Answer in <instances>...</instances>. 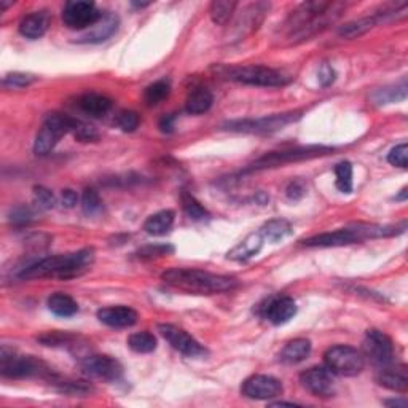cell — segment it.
Listing matches in <instances>:
<instances>
[{"label":"cell","instance_id":"cell-1","mask_svg":"<svg viewBox=\"0 0 408 408\" xmlns=\"http://www.w3.org/2000/svg\"><path fill=\"white\" fill-rule=\"evenodd\" d=\"M93 262H95V250L93 249H82L71 254L51 255V257H45L34 263H29L27 267L21 269L18 278L71 279L80 276L86 269H90Z\"/></svg>","mask_w":408,"mask_h":408},{"label":"cell","instance_id":"cell-2","mask_svg":"<svg viewBox=\"0 0 408 408\" xmlns=\"http://www.w3.org/2000/svg\"><path fill=\"white\" fill-rule=\"evenodd\" d=\"M343 8L341 3L332 2H304L295 8L289 16L286 26L289 37L293 42L304 40L321 32L328 24L335 21Z\"/></svg>","mask_w":408,"mask_h":408},{"label":"cell","instance_id":"cell-3","mask_svg":"<svg viewBox=\"0 0 408 408\" xmlns=\"http://www.w3.org/2000/svg\"><path fill=\"white\" fill-rule=\"evenodd\" d=\"M163 281L177 291L196 293V295H214L233 291L238 286L235 278L222 276L196 268H171L163 273Z\"/></svg>","mask_w":408,"mask_h":408},{"label":"cell","instance_id":"cell-4","mask_svg":"<svg viewBox=\"0 0 408 408\" xmlns=\"http://www.w3.org/2000/svg\"><path fill=\"white\" fill-rule=\"evenodd\" d=\"M407 224L400 227H381V225H354V227L340 228L332 233H322L303 239L302 244L307 248H340L361 243L368 238H381V236H394L405 232Z\"/></svg>","mask_w":408,"mask_h":408},{"label":"cell","instance_id":"cell-5","mask_svg":"<svg viewBox=\"0 0 408 408\" xmlns=\"http://www.w3.org/2000/svg\"><path fill=\"white\" fill-rule=\"evenodd\" d=\"M80 125L82 121H78L77 118L58 114V112H53V114L47 115L45 121H43L40 131H38L36 137L34 152H36L37 155L50 154L62 136L69 134V132L75 134V131Z\"/></svg>","mask_w":408,"mask_h":408},{"label":"cell","instance_id":"cell-6","mask_svg":"<svg viewBox=\"0 0 408 408\" xmlns=\"http://www.w3.org/2000/svg\"><path fill=\"white\" fill-rule=\"evenodd\" d=\"M219 72L228 80L252 86L276 88L287 85L291 82V78L284 75V73L265 66H232L220 69Z\"/></svg>","mask_w":408,"mask_h":408},{"label":"cell","instance_id":"cell-7","mask_svg":"<svg viewBox=\"0 0 408 408\" xmlns=\"http://www.w3.org/2000/svg\"><path fill=\"white\" fill-rule=\"evenodd\" d=\"M0 373L5 378L53 376L50 368L42 361H37L32 356H21L7 346H3L0 352Z\"/></svg>","mask_w":408,"mask_h":408},{"label":"cell","instance_id":"cell-8","mask_svg":"<svg viewBox=\"0 0 408 408\" xmlns=\"http://www.w3.org/2000/svg\"><path fill=\"white\" fill-rule=\"evenodd\" d=\"M324 361L328 370L338 376H356L365 367L362 352L346 345L332 346L324 354Z\"/></svg>","mask_w":408,"mask_h":408},{"label":"cell","instance_id":"cell-9","mask_svg":"<svg viewBox=\"0 0 408 408\" xmlns=\"http://www.w3.org/2000/svg\"><path fill=\"white\" fill-rule=\"evenodd\" d=\"M333 149L331 147H319V145H309V147H298V149L291 150H281V152H269V154L263 155L262 158H259L254 165H250L248 171H262L268 168H278L286 163H292V161H302V160H311L317 158V156L328 155Z\"/></svg>","mask_w":408,"mask_h":408},{"label":"cell","instance_id":"cell-10","mask_svg":"<svg viewBox=\"0 0 408 408\" xmlns=\"http://www.w3.org/2000/svg\"><path fill=\"white\" fill-rule=\"evenodd\" d=\"M300 118V112H289V114H276L269 117L255 118V120H236L230 121L225 128L230 131L238 132H273L283 130L289 123L297 121Z\"/></svg>","mask_w":408,"mask_h":408},{"label":"cell","instance_id":"cell-11","mask_svg":"<svg viewBox=\"0 0 408 408\" xmlns=\"http://www.w3.org/2000/svg\"><path fill=\"white\" fill-rule=\"evenodd\" d=\"M104 16L93 2H67L62 10V21L69 29L82 31L93 27Z\"/></svg>","mask_w":408,"mask_h":408},{"label":"cell","instance_id":"cell-12","mask_svg":"<svg viewBox=\"0 0 408 408\" xmlns=\"http://www.w3.org/2000/svg\"><path fill=\"white\" fill-rule=\"evenodd\" d=\"M158 332L176 351L182 352L187 357H203L208 354L206 348L201 346L184 328L173 326V324H160Z\"/></svg>","mask_w":408,"mask_h":408},{"label":"cell","instance_id":"cell-13","mask_svg":"<svg viewBox=\"0 0 408 408\" xmlns=\"http://www.w3.org/2000/svg\"><path fill=\"white\" fill-rule=\"evenodd\" d=\"M283 383L269 375H254L241 386V394L254 400H272L283 396Z\"/></svg>","mask_w":408,"mask_h":408},{"label":"cell","instance_id":"cell-14","mask_svg":"<svg viewBox=\"0 0 408 408\" xmlns=\"http://www.w3.org/2000/svg\"><path fill=\"white\" fill-rule=\"evenodd\" d=\"M363 352L367 357L372 359L376 365H389L394 361V345L392 340L386 335L385 332L376 331H367L365 341H363Z\"/></svg>","mask_w":408,"mask_h":408},{"label":"cell","instance_id":"cell-15","mask_svg":"<svg viewBox=\"0 0 408 408\" xmlns=\"http://www.w3.org/2000/svg\"><path fill=\"white\" fill-rule=\"evenodd\" d=\"M304 389L317 397H332L335 394L333 373L327 367H311L300 375Z\"/></svg>","mask_w":408,"mask_h":408},{"label":"cell","instance_id":"cell-16","mask_svg":"<svg viewBox=\"0 0 408 408\" xmlns=\"http://www.w3.org/2000/svg\"><path fill=\"white\" fill-rule=\"evenodd\" d=\"M82 370L104 381H117L123 375L121 363L110 356H88L82 361Z\"/></svg>","mask_w":408,"mask_h":408},{"label":"cell","instance_id":"cell-17","mask_svg":"<svg viewBox=\"0 0 408 408\" xmlns=\"http://www.w3.org/2000/svg\"><path fill=\"white\" fill-rule=\"evenodd\" d=\"M295 314H297V304H295L293 298L286 297V295L272 298L267 307H263L265 319H268L274 326H283V324L289 322Z\"/></svg>","mask_w":408,"mask_h":408},{"label":"cell","instance_id":"cell-18","mask_svg":"<svg viewBox=\"0 0 408 408\" xmlns=\"http://www.w3.org/2000/svg\"><path fill=\"white\" fill-rule=\"evenodd\" d=\"M97 319L109 327L126 328L134 326L139 316L130 307H109L97 311Z\"/></svg>","mask_w":408,"mask_h":408},{"label":"cell","instance_id":"cell-19","mask_svg":"<svg viewBox=\"0 0 408 408\" xmlns=\"http://www.w3.org/2000/svg\"><path fill=\"white\" fill-rule=\"evenodd\" d=\"M376 381L380 383L383 387H386V389L405 394L408 391L407 367L405 365L391 367V363L389 365H385L380 370V373H378Z\"/></svg>","mask_w":408,"mask_h":408},{"label":"cell","instance_id":"cell-20","mask_svg":"<svg viewBox=\"0 0 408 408\" xmlns=\"http://www.w3.org/2000/svg\"><path fill=\"white\" fill-rule=\"evenodd\" d=\"M48 26H50V16H48L47 12H36L27 14L21 19L19 23V34L23 37L31 38V40H37L45 36V32L48 31Z\"/></svg>","mask_w":408,"mask_h":408},{"label":"cell","instance_id":"cell-21","mask_svg":"<svg viewBox=\"0 0 408 408\" xmlns=\"http://www.w3.org/2000/svg\"><path fill=\"white\" fill-rule=\"evenodd\" d=\"M78 106H80V109L85 112L86 115L101 118L110 112L112 99H109L107 96L97 95V93H85V95L80 96V99H78Z\"/></svg>","mask_w":408,"mask_h":408},{"label":"cell","instance_id":"cell-22","mask_svg":"<svg viewBox=\"0 0 408 408\" xmlns=\"http://www.w3.org/2000/svg\"><path fill=\"white\" fill-rule=\"evenodd\" d=\"M263 241L265 239L262 238V235L260 233L249 235L248 238L241 241L236 248L230 250L228 259L236 260V262H245V260L255 257V255L260 252V249H262Z\"/></svg>","mask_w":408,"mask_h":408},{"label":"cell","instance_id":"cell-23","mask_svg":"<svg viewBox=\"0 0 408 408\" xmlns=\"http://www.w3.org/2000/svg\"><path fill=\"white\" fill-rule=\"evenodd\" d=\"M118 27V18L115 14L112 13H107L106 16L101 18V21L95 24V26L91 27V32H88L86 36H83L80 38V42H91V43H99V42H104L109 38L112 34L117 31Z\"/></svg>","mask_w":408,"mask_h":408},{"label":"cell","instance_id":"cell-24","mask_svg":"<svg viewBox=\"0 0 408 408\" xmlns=\"http://www.w3.org/2000/svg\"><path fill=\"white\" fill-rule=\"evenodd\" d=\"M311 352V341L307 338H295V340L289 341L284 350L279 354V359L284 363H298L304 361Z\"/></svg>","mask_w":408,"mask_h":408},{"label":"cell","instance_id":"cell-25","mask_svg":"<svg viewBox=\"0 0 408 408\" xmlns=\"http://www.w3.org/2000/svg\"><path fill=\"white\" fill-rule=\"evenodd\" d=\"M174 217L176 214L173 211L169 209L160 211V213L150 215V217L145 220L144 230L152 236H163L166 233H169V230L173 228Z\"/></svg>","mask_w":408,"mask_h":408},{"label":"cell","instance_id":"cell-26","mask_svg":"<svg viewBox=\"0 0 408 408\" xmlns=\"http://www.w3.org/2000/svg\"><path fill=\"white\" fill-rule=\"evenodd\" d=\"M48 309L59 317H72L78 313V303L71 295L58 292L48 298Z\"/></svg>","mask_w":408,"mask_h":408},{"label":"cell","instance_id":"cell-27","mask_svg":"<svg viewBox=\"0 0 408 408\" xmlns=\"http://www.w3.org/2000/svg\"><path fill=\"white\" fill-rule=\"evenodd\" d=\"M213 102L214 97L211 95L209 90H206V88H196V90L191 91L190 96L187 97L185 109L189 114L193 115L206 114V112L213 107Z\"/></svg>","mask_w":408,"mask_h":408},{"label":"cell","instance_id":"cell-28","mask_svg":"<svg viewBox=\"0 0 408 408\" xmlns=\"http://www.w3.org/2000/svg\"><path fill=\"white\" fill-rule=\"evenodd\" d=\"M391 12H385L383 14H375V16H367V18H362V19H357V21H352L350 24H346V26H343L340 29V36L341 37H346V38H354V37H359L362 36V34H365L367 31H370L372 27H375L378 23L381 21V19H385L386 14H389Z\"/></svg>","mask_w":408,"mask_h":408},{"label":"cell","instance_id":"cell-29","mask_svg":"<svg viewBox=\"0 0 408 408\" xmlns=\"http://www.w3.org/2000/svg\"><path fill=\"white\" fill-rule=\"evenodd\" d=\"M260 235L265 241H269V243H278L284 238H287L289 235L292 233V227L287 220L284 219H276V220H269L260 228Z\"/></svg>","mask_w":408,"mask_h":408},{"label":"cell","instance_id":"cell-30","mask_svg":"<svg viewBox=\"0 0 408 408\" xmlns=\"http://www.w3.org/2000/svg\"><path fill=\"white\" fill-rule=\"evenodd\" d=\"M236 5L238 3L235 0H215V2L211 3L209 8L213 21L219 24V26H225L232 19Z\"/></svg>","mask_w":408,"mask_h":408},{"label":"cell","instance_id":"cell-31","mask_svg":"<svg viewBox=\"0 0 408 408\" xmlns=\"http://www.w3.org/2000/svg\"><path fill=\"white\" fill-rule=\"evenodd\" d=\"M171 93V85L168 80H158L155 83H152L145 88L144 91V101L147 102V106H158L163 102L165 99H168Z\"/></svg>","mask_w":408,"mask_h":408},{"label":"cell","instance_id":"cell-32","mask_svg":"<svg viewBox=\"0 0 408 408\" xmlns=\"http://www.w3.org/2000/svg\"><path fill=\"white\" fill-rule=\"evenodd\" d=\"M128 346L134 352L149 354L156 350V338L150 332H137L128 338Z\"/></svg>","mask_w":408,"mask_h":408},{"label":"cell","instance_id":"cell-33","mask_svg":"<svg viewBox=\"0 0 408 408\" xmlns=\"http://www.w3.org/2000/svg\"><path fill=\"white\" fill-rule=\"evenodd\" d=\"M180 201H182V208H184L185 214L189 215L190 219H193V220H206V219H209L208 209H206L204 206L201 204L200 201L196 200L193 195L189 193V191H182Z\"/></svg>","mask_w":408,"mask_h":408},{"label":"cell","instance_id":"cell-34","mask_svg":"<svg viewBox=\"0 0 408 408\" xmlns=\"http://www.w3.org/2000/svg\"><path fill=\"white\" fill-rule=\"evenodd\" d=\"M407 97V83L405 80L400 83V86L385 88V90H378L373 95V101L376 104H392V102L404 101Z\"/></svg>","mask_w":408,"mask_h":408},{"label":"cell","instance_id":"cell-35","mask_svg":"<svg viewBox=\"0 0 408 408\" xmlns=\"http://www.w3.org/2000/svg\"><path fill=\"white\" fill-rule=\"evenodd\" d=\"M335 185L341 193H351L352 191V165L350 161H341L335 166Z\"/></svg>","mask_w":408,"mask_h":408},{"label":"cell","instance_id":"cell-36","mask_svg":"<svg viewBox=\"0 0 408 408\" xmlns=\"http://www.w3.org/2000/svg\"><path fill=\"white\" fill-rule=\"evenodd\" d=\"M102 208V201L97 195L96 190L93 189H86L82 195V209L86 215H93L96 213H99Z\"/></svg>","mask_w":408,"mask_h":408},{"label":"cell","instance_id":"cell-37","mask_svg":"<svg viewBox=\"0 0 408 408\" xmlns=\"http://www.w3.org/2000/svg\"><path fill=\"white\" fill-rule=\"evenodd\" d=\"M117 125L120 128L121 131L125 132H132L137 130V126H139L141 123V118L139 115L136 114V112L132 110H123L120 114L117 115Z\"/></svg>","mask_w":408,"mask_h":408},{"label":"cell","instance_id":"cell-38","mask_svg":"<svg viewBox=\"0 0 408 408\" xmlns=\"http://www.w3.org/2000/svg\"><path fill=\"white\" fill-rule=\"evenodd\" d=\"M36 82V77L31 75V73H21V72H13L8 73V75L3 77V86L8 88H26Z\"/></svg>","mask_w":408,"mask_h":408},{"label":"cell","instance_id":"cell-39","mask_svg":"<svg viewBox=\"0 0 408 408\" xmlns=\"http://www.w3.org/2000/svg\"><path fill=\"white\" fill-rule=\"evenodd\" d=\"M73 335L66 332H48L45 335L38 337V341L43 343L45 346H61V345H71L73 340Z\"/></svg>","mask_w":408,"mask_h":408},{"label":"cell","instance_id":"cell-40","mask_svg":"<svg viewBox=\"0 0 408 408\" xmlns=\"http://www.w3.org/2000/svg\"><path fill=\"white\" fill-rule=\"evenodd\" d=\"M387 161L392 166H397V168H402L405 169L407 165H408V145L405 144H399L396 145L394 149L389 152V155H387Z\"/></svg>","mask_w":408,"mask_h":408},{"label":"cell","instance_id":"cell-41","mask_svg":"<svg viewBox=\"0 0 408 408\" xmlns=\"http://www.w3.org/2000/svg\"><path fill=\"white\" fill-rule=\"evenodd\" d=\"M34 196H36L37 203L45 209L53 208V206H55V203H56V198H55V195H53V191L45 189V187H42V185H38V187H36V189H34Z\"/></svg>","mask_w":408,"mask_h":408},{"label":"cell","instance_id":"cell-42","mask_svg":"<svg viewBox=\"0 0 408 408\" xmlns=\"http://www.w3.org/2000/svg\"><path fill=\"white\" fill-rule=\"evenodd\" d=\"M173 248L171 245H161V244H155V245H147V248L139 250V257L142 259H154V257H161V255H168L173 252Z\"/></svg>","mask_w":408,"mask_h":408},{"label":"cell","instance_id":"cell-43","mask_svg":"<svg viewBox=\"0 0 408 408\" xmlns=\"http://www.w3.org/2000/svg\"><path fill=\"white\" fill-rule=\"evenodd\" d=\"M73 136H75L80 142H91V141H96L97 137H99V134H97L95 128L85 125V123H82V125L78 126V130L75 131V134Z\"/></svg>","mask_w":408,"mask_h":408},{"label":"cell","instance_id":"cell-44","mask_svg":"<svg viewBox=\"0 0 408 408\" xmlns=\"http://www.w3.org/2000/svg\"><path fill=\"white\" fill-rule=\"evenodd\" d=\"M287 196L289 200H293L297 201L300 198H303L304 193H307V189H304V185L302 184V182L295 180V182H291V185L287 187Z\"/></svg>","mask_w":408,"mask_h":408},{"label":"cell","instance_id":"cell-45","mask_svg":"<svg viewBox=\"0 0 408 408\" xmlns=\"http://www.w3.org/2000/svg\"><path fill=\"white\" fill-rule=\"evenodd\" d=\"M333 80H335V71L328 64H324L321 71H319V82H321L322 86H328L331 83H333Z\"/></svg>","mask_w":408,"mask_h":408},{"label":"cell","instance_id":"cell-46","mask_svg":"<svg viewBox=\"0 0 408 408\" xmlns=\"http://www.w3.org/2000/svg\"><path fill=\"white\" fill-rule=\"evenodd\" d=\"M31 217H32L31 211L26 209V208H18V209H14V211H13V214H12V222H13V224L23 225V224H27L29 220H31Z\"/></svg>","mask_w":408,"mask_h":408},{"label":"cell","instance_id":"cell-47","mask_svg":"<svg viewBox=\"0 0 408 408\" xmlns=\"http://www.w3.org/2000/svg\"><path fill=\"white\" fill-rule=\"evenodd\" d=\"M77 201H78V196H77V193L73 190H71V189H67V190H62V195H61V203H62V206L64 208H73V206L77 204Z\"/></svg>","mask_w":408,"mask_h":408},{"label":"cell","instance_id":"cell-48","mask_svg":"<svg viewBox=\"0 0 408 408\" xmlns=\"http://www.w3.org/2000/svg\"><path fill=\"white\" fill-rule=\"evenodd\" d=\"M174 121H176V115L174 114L165 115L160 120V130L163 131V132H173V130H174Z\"/></svg>","mask_w":408,"mask_h":408},{"label":"cell","instance_id":"cell-49","mask_svg":"<svg viewBox=\"0 0 408 408\" xmlns=\"http://www.w3.org/2000/svg\"><path fill=\"white\" fill-rule=\"evenodd\" d=\"M385 404L389 407H407V400H386Z\"/></svg>","mask_w":408,"mask_h":408},{"label":"cell","instance_id":"cell-50","mask_svg":"<svg viewBox=\"0 0 408 408\" xmlns=\"http://www.w3.org/2000/svg\"><path fill=\"white\" fill-rule=\"evenodd\" d=\"M269 405L272 407H297L298 404H293V402H272Z\"/></svg>","mask_w":408,"mask_h":408},{"label":"cell","instance_id":"cell-51","mask_svg":"<svg viewBox=\"0 0 408 408\" xmlns=\"http://www.w3.org/2000/svg\"><path fill=\"white\" fill-rule=\"evenodd\" d=\"M405 198H407V187H404V189H402V193H400L399 196H396V200H397V201L405 200Z\"/></svg>","mask_w":408,"mask_h":408}]
</instances>
